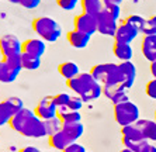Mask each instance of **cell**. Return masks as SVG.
<instances>
[{
  "label": "cell",
  "mask_w": 156,
  "mask_h": 152,
  "mask_svg": "<svg viewBox=\"0 0 156 152\" xmlns=\"http://www.w3.org/2000/svg\"><path fill=\"white\" fill-rule=\"evenodd\" d=\"M2 65H3V61H0V78H2Z\"/></svg>",
  "instance_id": "ee69618b"
},
{
  "label": "cell",
  "mask_w": 156,
  "mask_h": 152,
  "mask_svg": "<svg viewBox=\"0 0 156 152\" xmlns=\"http://www.w3.org/2000/svg\"><path fill=\"white\" fill-rule=\"evenodd\" d=\"M45 124V130H47V135L48 137H51V135L56 134L59 131H62V120L59 118L58 116L54 117V118H49V120H45L44 121Z\"/></svg>",
  "instance_id": "cb8c5ba5"
},
{
  "label": "cell",
  "mask_w": 156,
  "mask_h": 152,
  "mask_svg": "<svg viewBox=\"0 0 156 152\" xmlns=\"http://www.w3.org/2000/svg\"><path fill=\"white\" fill-rule=\"evenodd\" d=\"M9 125L14 131H17L18 134L27 138H42L47 135L44 120L37 117L33 110L26 109V107L11 117Z\"/></svg>",
  "instance_id": "6da1fadb"
},
{
  "label": "cell",
  "mask_w": 156,
  "mask_h": 152,
  "mask_svg": "<svg viewBox=\"0 0 156 152\" xmlns=\"http://www.w3.org/2000/svg\"><path fill=\"white\" fill-rule=\"evenodd\" d=\"M155 121H156V111H155Z\"/></svg>",
  "instance_id": "f6af8a7d"
},
{
  "label": "cell",
  "mask_w": 156,
  "mask_h": 152,
  "mask_svg": "<svg viewBox=\"0 0 156 152\" xmlns=\"http://www.w3.org/2000/svg\"><path fill=\"white\" fill-rule=\"evenodd\" d=\"M145 92H146V94H148V96H149L151 99L156 100V79L149 80L148 83H146V86H145Z\"/></svg>",
  "instance_id": "e575fe53"
},
{
  "label": "cell",
  "mask_w": 156,
  "mask_h": 152,
  "mask_svg": "<svg viewBox=\"0 0 156 152\" xmlns=\"http://www.w3.org/2000/svg\"><path fill=\"white\" fill-rule=\"evenodd\" d=\"M120 152H134L132 149H128V148H124V149H121Z\"/></svg>",
  "instance_id": "b9f144b4"
},
{
  "label": "cell",
  "mask_w": 156,
  "mask_h": 152,
  "mask_svg": "<svg viewBox=\"0 0 156 152\" xmlns=\"http://www.w3.org/2000/svg\"><path fill=\"white\" fill-rule=\"evenodd\" d=\"M62 152H86V148H84L83 145L77 144V142H72V144L68 145Z\"/></svg>",
  "instance_id": "8d00e7d4"
},
{
  "label": "cell",
  "mask_w": 156,
  "mask_h": 152,
  "mask_svg": "<svg viewBox=\"0 0 156 152\" xmlns=\"http://www.w3.org/2000/svg\"><path fill=\"white\" fill-rule=\"evenodd\" d=\"M82 2V9L83 13H87L90 16H98L104 9L103 0H80Z\"/></svg>",
  "instance_id": "44dd1931"
},
{
  "label": "cell",
  "mask_w": 156,
  "mask_h": 152,
  "mask_svg": "<svg viewBox=\"0 0 156 152\" xmlns=\"http://www.w3.org/2000/svg\"><path fill=\"white\" fill-rule=\"evenodd\" d=\"M69 144H72V142L63 134V131H59V132H56V134L49 137V145H51L52 148L58 149V151H63Z\"/></svg>",
  "instance_id": "7402d4cb"
},
{
  "label": "cell",
  "mask_w": 156,
  "mask_h": 152,
  "mask_svg": "<svg viewBox=\"0 0 156 152\" xmlns=\"http://www.w3.org/2000/svg\"><path fill=\"white\" fill-rule=\"evenodd\" d=\"M110 100H111V103L114 106H117V104H121V103H125V101H129V97H128L127 92H120V93L114 94Z\"/></svg>",
  "instance_id": "836d02e7"
},
{
  "label": "cell",
  "mask_w": 156,
  "mask_h": 152,
  "mask_svg": "<svg viewBox=\"0 0 156 152\" xmlns=\"http://www.w3.org/2000/svg\"><path fill=\"white\" fill-rule=\"evenodd\" d=\"M139 152H156V147L152 145V144H146Z\"/></svg>",
  "instance_id": "74e56055"
},
{
  "label": "cell",
  "mask_w": 156,
  "mask_h": 152,
  "mask_svg": "<svg viewBox=\"0 0 156 152\" xmlns=\"http://www.w3.org/2000/svg\"><path fill=\"white\" fill-rule=\"evenodd\" d=\"M18 4L24 9H28V10H33L37 9L41 4V0H18Z\"/></svg>",
  "instance_id": "d590c367"
},
{
  "label": "cell",
  "mask_w": 156,
  "mask_h": 152,
  "mask_svg": "<svg viewBox=\"0 0 156 152\" xmlns=\"http://www.w3.org/2000/svg\"><path fill=\"white\" fill-rule=\"evenodd\" d=\"M21 65H23V69H27V71H35V69H38L41 66V58L23 52L21 54Z\"/></svg>",
  "instance_id": "603a6c76"
},
{
  "label": "cell",
  "mask_w": 156,
  "mask_h": 152,
  "mask_svg": "<svg viewBox=\"0 0 156 152\" xmlns=\"http://www.w3.org/2000/svg\"><path fill=\"white\" fill-rule=\"evenodd\" d=\"M44 152H49V151H44Z\"/></svg>",
  "instance_id": "bcb514c9"
},
{
  "label": "cell",
  "mask_w": 156,
  "mask_h": 152,
  "mask_svg": "<svg viewBox=\"0 0 156 152\" xmlns=\"http://www.w3.org/2000/svg\"><path fill=\"white\" fill-rule=\"evenodd\" d=\"M0 52L3 58L20 56L23 54V42L14 34H4L0 37Z\"/></svg>",
  "instance_id": "52a82bcc"
},
{
  "label": "cell",
  "mask_w": 156,
  "mask_h": 152,
  "mask_svg": "<svg viewBox=\"0 0 156 152\" xmlns=\"http://www.w3.org/2000/svg\"><path fill=\"white\" fill-rule=\"evenodd\" d=\"M104 13H107L108 16H111L113 18L118 20L120 18V14H121V9H120V4H104V9H103Z\"/></svg>",
  "instance_id": "4dcf8cb0"
},
{
  "label": "cell",
  "mask_w": 156,
  "mask_h": 152,
  "mask_svg": "<svg viewBox=\"0 0 156 152\" xmlns=\"http://www.w3.org/2000/svg\"><path fill=\"white\" fill-rule=\"evenodd\" d=\"M90 73L103 86H111V85L121 83L120 68L117 63H98V65H94L90 69Z\"/></svg>",
  "instance_id": "277c9868"
},
{
  "label": "cell",
  "mask_w": 156,
  "mask_h": 152,
  "mask_svg": "<svg viewBox=\"0 0 156 152\" xmlns=\"http://www.w3.org/2000/svg\"><path fill=\"white\" fill-rule=\"evenodd\" d=\"M121 2H122V0H103V3H104V4H110V3H113V4H121Z\"/></svg>",
  "instance_id": "60d3db41"
},
{
  "label": "cell",
  "mask_w": 156,
  "mask_h": 152,
  "mask_svg": "<svg viewBox=\"0 0 156 152\" xmlns=\"http://www.w3.org/2000/svg\"><path fill=\"white\" fill-rule=\"evenodd\" d=\"M20 152H41L38 148L35 147H24V148L20 149Z\"/></svg>",
  "instance_id": "f35d334b"
},
{
  "label": "cell",
  "mask_w": 156,
  "mask_h": 152,
  "mask_svg": "<svg viewBox=\"0 0 156 152\" xmlns=\"http://www.w3.org/2000/svg\"><path fill=\"white\" fill-rule=\"evenodd\" d=\"M135 125L139 128L142 135L148 139V141L156 142V121L153 120H138Z\"/></svg>",
  "instance_id": "ac0fdd59"
},
{
  "label": "cell",
  "mask_w": 156,
  "mask_h": 152,
  "mask_svg": "<svg viewBox=\"0 0 156 152\" xmlns=\"http://www.w3.org/2000/svg\"><path fill=\"white\" fill-rule=\"evenodd\" d=\"M70 99H72V96L68 93H58L54 96V101L55 104H56V107H66V106L69 104Z\"/></svg>",
  "instance_id": "1f68e13d"
},
{
  "label": "cell",
  "mask_w": 156,
  "mask_h": 152,
  "mask_svg": "<svg viewBox=\"0 0 156 152\" xmlns=\"http://www.w3.org/2000/svg\"><path fill=\"white\" fill-rule=\"evenodd\" d=\"M33 30L37 35L45 42H55L62 35V27L52 17H37L33 21Z\"/></svg>",
  "instance_id": "3957f363"
},
{
  "label": "cell",
  "mask_w": 156,
  "mask_h": 152,
  "mask_svg": "<svg viewBox=\"0 0 156 152\" xmlns=\"http://www.w3.org/2000/svg\"><path fill=\"white\" fill-rule=\"evenodd\" d=\"M34 113L37 114V117H40L44 121L58 116V107L54 101V96H45L41 99L40 103L34 109Z\"/></svg>",
  "instance_id": "9c48e42d"
},
{
  "label": "cell",
  "mask_w": 156,
  "mask_h": 152,
  "mask_svg": "<svg viewBox=\"0 0 156 152\" xmlns=\"http://www.w3.org/2000/svg\"><path fill=\"white\" fill-rule=\"evenodd\" d=\"M118 68H120L121 85H122L127 90H129L135 82V78H136V68H135V65L132 63V61L121 62V63H118Z\"/></svg>",
  "instance_id": "7c38bea8"
},
{
  "label": "cell",
  "mask_w": 156,
  "mask_h": 152,
  "mask_svg": "<svg viewBox=\"0 0 156 152\" xmlns=\"http://www.w3.org/2000/svg\"><path fill=\"white\" fill-rule=\"evenodd\" d=\"M139 31L136 28H134L132 25L127 24V23H121L118 24V28H117V33L114 40L115 41H121V42H128V44H132V41L138 37Z\"/></svg>",
  "instance_id": "5bb4252c"
},
{
  "label": "cell",
  "mask_w": 156,
  "mask_h": 152,
  "mask_svg": "<svg viewBox=\"0 0 156 152\" xmlns=\"http://www.w3.org/2000/svg\"><path fill=\"white\" fill-rule=\"evenodd\" d=\"M120 92H128V90L121 83L111 85V86H103V94H104L105 97H108V99H111L114 94L120 93Z\"/></svg>",
  "instance_id": "f1b7e54d"
},
{
  "label": "cell",
  "mask_w": 156,
  "mask_h": 152,
  "mask_svg": "<svg viewBox=\"0 0 156 152\" xmlns=\"http://www.w3.org/2000/svg\"><path fill=\"white\" fill-rule=\"evenodd\" d=\"M58 72L62 78H65L66 80H70L73 78H76L80 73V71L77 63H75L72 61H66V62H62L61 65L58 66Z\"/></svg>",
  "instance_id": "ffe728a7"
},
{
  "label": "cell",
  "mask_w": 156,
  "mask_h": 152,
  "mask_svg": "<svg viewBox=\"0 0 156 152\" xmlns=\"http://www.w3.org/2000/svg\"><path fill=\"white\" fill-rule=\"evenodd\" d=\"M97 20V33L105 37H115L117 28H118V23L115 18L108 16L107 13L101 11L98 16H96Z\"/></svg>",
  "instance_id": "8fae6325"
},
{
  "label": "cell",
  "mask_w": 156,
  "mask_h": 152,
  "mask_svg": "<svg viewBox=\"0 0 156 152\" xmlns=\"http://www.w3.org/2000/svg\"><path fill=\"white\" fill-rule=\"evenodd\" d=\"M56 3H58V6L61 9H63V10H66V11H70L76 7V4L79 3V0H56Z\"/></svg>",
  "instance_id": "d6a6232c"
},
{
  "label": "cell",
  "mask_w": 156,
  "mask_h": 152,
  "mask_svg": "<svg viewBox=\"0 0 156 152\" xmlns=\"http://www.w3.org/2000/svg\"><path fill=\"white\" fill-rule=\"evenodd\" d=\"M7 2H10V3H14V4H18V0H7Z\"/></svg>",
  "instance_id": "7bdbcfd3"
},
{
  "label": "cell",
  "mask_w": 156,
  "mask_h": 152,
  "mask_svg": "<svg viewBox=\"0 0 156 152\" xmlns=\"http://www.w3.org/2000/svg\"><path fill=\"white\" fill-rule=\"evenodd\" d=\"M114 118L121 127L132 125L139 120V109L132 101H125L114 106Z\"/></svg>",
  "instance_id": "8992f818"
},
{
  "label": "cell",
  "mask_w": 156,
  "mask_h": 152,
  "mask_svg": "<svg viewBox=\"0 0 156 152\" xmlns=\"http://www.w3.org/2000/svg\"><path fill=\"white\" fill-rule=\"evenodd\" d=\"M149 69H151V73H152L153 79H156V61L151 62V65H149Z\"/></svg>",
  "instance_id": "ab89813d"
},
{
  "label": "cell",
  "mask_w": 156,
  "mask_h": 152,
  "mask_svg": "<svg viewBox=\"0 0 156 152\" xmlns=\"http://www.w3.org/2000/svg\"><path fill=\"white\" fill-rule=\"evenodd\" d=\"M58 117L62 120V123H77L82 120V116H80L79 111H63V113H58Z\"/></svg>",
  "instance_id": "4316f807"
},
{
  "label": "cell",
  "mask_w": 156,
  "mask_h": 152,
  "mask_svg": "<svg viewBox=\"0 0 156 152\" xmlns=\"http://www.w3.org/2000/svg\"><path fill=\"white\" fill-rule=\"evenodd\" d=\"M45 49H47L45 41L41 38H30V40L23 41V52H26V54L41 58L45 54Z\"/></svg>",
  "instance_id": "4fadbf2b"
},
{
  "label": "cell",
  "mask_w": 156,
  "mask_h": 152,
  "mask_svg": "<svg viewBox=\"0 0 156 152\" xmlns=\"http://www.w3.org/2000/svg\"><path fill=\"white\" fill-rule=\"evenodd\" d=\"M13 116H14V113L10 109V106L7 104V101L6 100L0 101V127H3L10 123V120Z\"/></svg>",
  "instance_id": "d4e9b609"
},
{
  "label": "cell",
  "mask_w": 156,
  "mask_h": 152,
  "mask_svg": "<svg viewBox=\"0 0 156 152\" xmlns=\"http://www.w3.org/2000/svg\"><path fill=\"white\" fill-rule=\"evenodd\" d=\"M6 101H7V104L10 106V109L13 110V113H18L21 111L23 109H24V103H23V100L20 97H16V96H11V97H7L6 99Z\"/></svg>",
  "instance_id": "f546056e"
},
{
  "label": "cell",
  "mask_w": 156,
  "mask_h": 152,
  "mask_svg": "<svg viewBox=\"0 0 156 152\" xmlns=\"http://www.w3.org/2000/svg\"><path fill=\"white\" fill-rule=\"evenodd\" d=\"M62 131H63V134L68 137V139L70 142H76L83 135L84 127L82 124V121H77V123H63L62 124Z\"/></svg>",
  "instance_id": "e0dca14e"
},
{
  "label": "cell",
  "mask_w": 156,
  "mask_h": 152,
  "mask_svg": "<svg viewBox=\"0 0 156 152\" xmlns=\"http://www.w3.org/2000/svg\"><path fill=\"white\" fill-rule=\"evenodd\" d=\"M73 27H75V30L80 31V33H84L91 37L94 33H97V20H96L94 16H90L87 13H82V14L75 17Z\"/></svg>",
  "instance_id": "30bf717a"
},
{
  "label": "cell",
  "mask_w": 156,
  "mask_h": 152,
  "mask_svg": "<svg viewBox=\"0 0 156 152\" xmlns=\"http://www.w3.org/2000/svg\"><path fill=\"white\" fill-rule=\"evenodd\" d=\"M66 38H68V42H69L73 48H77V49L86 48L89 41H90V35H87V34H84V33H80L77 30L69 31L68 35H66Z\"/></svg>",
  "instance_id": "d6986e66"
},
{
  "label": "cell",
  "mask_w": 156,
  "mask_h": 152,
  "mask_svg": "<svg viewBox=\"0 0 156 152\" xmlns=\"http://www.w3.org/2000/svg\"><path fill=\"white\" fill-rule=\"evenodd\" d=\"M121 139H122L124 148L132 149L134 152H139L146 144H149V141L142 135V132L135 124L121 127Z\"/></svg>",
  "instance_id": "5b68a950"
},
{
  "label": "cell",
  "mask_w": 156,
  "mask_h": 152,
  "mask_svg": "<svg viewBox=\"0 0 156 152\" xmlns=\"http://www.w3.org/2000/svg\"><path fill=\"white\" fill-rule=\"evenodd\" d=\"M141 33L144 35H156V16H152L145 20V24L142 27Z\"/></svg>",
  "instance_id": "484cf974"
},
{
  "label": "cell",
  "mask_w": 156,
  "mask_h": 152,
  "mask_svg": "<svg viewBox=\"0 0 156 152\" xmlns=\"http://www.w3.org/2000/svg\"><path fill=\"white\" fill-rule=\"evenodd\" d=\"M66 86L83 101L97 100L103 94V85L97 82L90 72L79 73L76 78L66 80Z\"/></svg>",
  "instance_id": "7a4b0ae2"
},
{
  "label": "cell",
  "mask_w": 156,
  "mask_h": 152,
  "mask_svg": "<svg viewBox=\"0 0 156 152\" xmlns=\"http://www.w3.org/2000/svg\"><path fill=\"white\" fill-rule=\"evenodd\" d=\"M113 52H114V56H115L117 59H120L121 62L132 61L134 51H132V45H131V44H128V42L114 41Z\"/></svg>",
  "instance_id": "9a60e30c"
},
{
  "label": "cell",
  "mask_w": 156,
  "mask_h": 152,
  "mask_svg": "<svg viewBox=\"0 0 156 152\" xmlns=\"http://www.w3.org/2000/svg\"><path fill=\"white\" fill-rule=\"evenodd\" d=\"M142 55L149 62L156 61V35H144L141 44Z\"/></svg>",
  "instance_id": "2e32d148"
},
{
  "label": "cell",
  "mask_w": 156,
  "mask_h": 152,
  "mask_svg": "<svg viewBox=\"0 0 156 152\" xmlns=\"http://www.w3.org/2000/svg\"><path fill=\"white\" fill-rule=\"evenodd\" d=\"M145 20L146 18H144L142 16H139V14H131V16H128V17L124 20V23L132 25L134 28H136L139 33H141L142 27H144V24H145Z\"/></svg>",
  "instance_id": "83f0119b"
},
{
  "label": "cell",
  "mask_w": 156,
  "mask_h": 152,
  "mask_svg": "<svg viewBox=\"0 0 156 152\" xmlns=\"http://www.w3.org/2000/svg\"><path fill=\"white\" fill-rule=\"evenodd\" d=\"M23 69L21 65V55L20 56H13V58H3V65H2V83H11L17 79Z\"/></svg>",
  "instance_id": "ba28073f"
}]
</instances>
